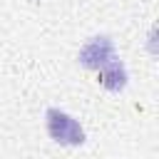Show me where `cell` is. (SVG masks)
Instances as JSON below:
<instances>
[{
    "label": "cell",
    "instance_id": "6da1fadb",
    "mask_svg": "<svg viewBox=\"0 0 159 159\" xmlns=\"http://www.w3.org/2000/svg\"><path fill=\"white\" fill-rule=\"evenodd\" d=\"M45 124H47L50 139H55L57 144L80 147V144L84 142V129H82V124H80L72 114H67V112H62V109H57V107H50V109L45 112Z\"/></svg>",
    "mask_w": 159,
    "mask_h": 159
},
{
    "label": "cell",
    "instance_id": "7a4b0ae2",
    "mask_svg": "<svg viewBox=\"0 0 159 159\" xmlns=\"http://www.w3.org/2000/svg\"><path fill=\"white\" fill-rule=\"evenodd\" d=\"M114 57H117V55H114V42H112V37H107V35H97V37L87 40L84 47H82L80 55H77L80 65L87 67V70H99V67H104V65H107L109 60H114Z\"/></svg>",
    "mask_w": 159,
    "mask_h": 159
},
{
    "label": "cell",
    "instance_id": "3957f363",
    "mask_svg": "<svg viewBox=\"0 0 159 159\" xmlns=\"http://www.w3.org/2000/svg\"><path fill=\"white\" fill-rule=\"evenodd\" d=\"M99 72V84L104 87V89H109V92H122L124 87H127V80H129V75H127V67L114 57V60H109L104 67H99L97 70Z\"/></svg>",
    "mask_w": 159,
    "mask_h": 159
}]
</instances>
